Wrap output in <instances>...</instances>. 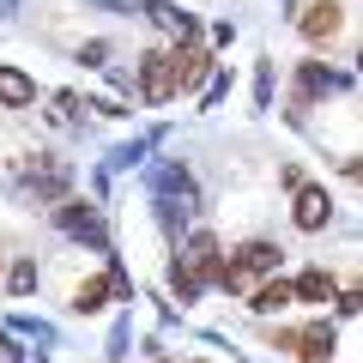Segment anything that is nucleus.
<instances>
[{"label":"nucleus","instance_id":"obj_12","mask_svg":"<svg viewBox=\"0 0 363 363\" xmlns=\"http://www.w3.org/2000/svg\"><path fill=\"white\" fill-rule=\"evenodd\" d=\"M104 55H109L104 43H85V49H79V61H85V67H104Z\"/></svg>","mask_w":363,"mask_h":363},{"label":"nucleus","instance_id":"obj_7","mask_svg":"<svg viewBox=\"0 0 363 363\" xmlns=\"http://www.w3.org/2000/svg\"><path fill=\"white\" fill-rule=\"evenodd\" d=\"M0 104L6 109H25V104H37V85H30L18 67H0Z\"/></svg>","mask_w":363,"mask_h":363},{"label":"nucleus","instance_id":"obj_9","mask_svg":"<svg viewBox=\"0 0 363 363\" xmlns=\"http://www.w3.org/2000/svg\"><path fill=\"white\" fill-rule=\"evenodd\" d=\"M285 303H297V291H291L285 279H272V285H260V291H255V303H248V309H260V315H279Z\"/></svg>","mask_w":363,"mask_h":363},{"label":"nucleus","instance_id":"obj_1","mask_svg":"<svg viewBox=\"0 0 363 363\" xmlns=\"http://www.w3.org/2000/svg\"><path fill=\"white\" fill-rule=\"evenodd\" d=\"M272 267H279V248H272V242H242V248H236V260H218L212 279H218L224 291H242L255 272H272Z\"/></svg>","mask_w":363,"mask_h":363},{"label":"nucleus","instance_id":"obj_4","mask_svg":"<svg viewBox=\"0 0 363 363\" xmlns=\"http://www.w3.org/2000/svg\"><path fill=\"white\" fill-rule=\"evenodd\" d=\"M297 25H303V37H309V43H327L339 25H345V13H339L333 0H315V6H303V18H297Z\"/></svg>","mask_w":363,"mask_h":363},{"label":"nucleus","instance_id":"obj_2","mask_svg":"<svg viewBox=\"0 0 363 363\" xmlns=\"http://www.w3.org/2000/svg\"><path fill=\"white\" fill-rule=\"evenodd\" d=\"M272 345H279V351H297L303 363H333V327L315 321V327H303V333H272Z\"/></svg>","mask_w":363,"mask_h":363},{"label":"nucleus","instance_id":"obj_13","mask_svg":"<svg viewBox=\"0 0 363 363\" xmlns=\"http://www.w3.org/2000/svg\"><path fill=\"white\" fill-rule=\"evenodd\" d=\"M0 363H18V351H13V345H6V339H0Z\"/></svg>","mask_w":363,"mask_h":363},{"label":"nucleus","instance_id":"obj_6","mask_svg":"<svg viewBox=\"0 0 363 363\" xmlns=\"http://www.w3.org/2000/svg\"><path fill=\"white\" fill-rule=\"evenodd\" d=\"M327 218H333V200L321 188H297V230H327Z\"/></svg>","mask_w":363,"mask_h":363},{"label":"nucleus","instance_id":"obj_3","mask_svg":"<svg viewBox=\"0 0 363 363\" xmlns=\"http://www.w3.org/2000/svg\"><path fill=\"white\" fill-rule=\"evenodd\" d=\"M140 91L152 97V104H164V97H176V73H169V55H140Z\"/></svg>","mask_w":363,"mask_h":363},{"label":"nucleus","instance_id":"obj_5","mask_svg":"<svg viewBox=\"0 0 363 363\" xmlns=\"http://www.w3.org/2000/svg\"><path fill=\"white\" fill-rule=\"evenodd\" d=\"M169 73H176V91H194L200 79L212 73V55L206 49H176L169 55Z\"/></svg>","mask_w":363,"mask_h":363},{"label":"nucleus","instance_id":"obj_11","mask_svg":"<svg viewBox=\"0 0 363 363\" xmlns=\"http://www.w3.org/2000/svg\"><path fill=\"white\" fill-rule=\"evenodd\" d=\"M30 285H37V267H30V260H18V267H13V291H30Z\"/></svg>","mask_w":363,"mask_h":363},{"label":"nucleus","instance_id":"obj_10","mask_svg":"<svg viewBox=\"0 0 363 363\" xmlns=\"http://www.w3.org/2000/svg\"><path fill=\"white\" fill-rule=\"evenodd\" d=\"M104 303H109V279H85V285L73 291V309L79 315H97Z\"/></svg>","mask_w":363,"mask_h":363},{"label":"nucleus","instance_id":"obj_8","mask_svg":"<svg viewBox=\"0 0 363 363\" xmlns=\"http://www.w3.org/2000/svg\"><path fill=\"white\" fill-rule=\"evenodd\" d=\"M291 291H297V297L303 303H333V272H321V267H315V272H303V279H297V285H291Z\"/></svg>","mask_w":363,"mask_h":363}]
</instances>
